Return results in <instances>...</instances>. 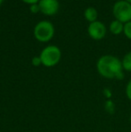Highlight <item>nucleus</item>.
<instances>
[{"label": "nucleus", "mask_w": 131, "mask_h": 132, "mask_svg": "<svg viewBox=\"0 0 131 132\" xmlns=\"http://www.w3.org/2000/svg\"><path fill=\"white\" fill-rule=\"evenodd\" d=\"M113 14L116 20L122 23L131 21V4L125 0H120L115 3L113 6Z\"/></svg>", "instance_id": "obj_3"}, {"label": "nucleus", "mask_w": 131, "mask_h": 132, "mask_svg": "<svg viewBox=\"0 0 131 132\" xmlns=\"http://www.w3.org/2000/svg\"><path fill=\"white\" fill-rule=\"evenodd\" d=\"M24 3H27V4H31V5H34V4H36L38 1H40V0H23Z\"/></svg>", "instance_id": "obj_16"}, {"label": "nucleus", "mask_w": 131, "mask_h": 132, "mask_svg": "<svg viewBox=\"0 0 131 132\" xmlns=\"http://www.w3.org/2000/svg\"><path fill=\"white\" fill-rule=\"evenodd\" d=\"M129 122H130V125H131V114H130V116H129Z\"/></svg>", "instance_id": "obj_18"}, {"label": "nucleus", "mask_w": 131, "mask_h": 132, "mask_svg": "<svg viewBox=\"0 0 131 132\" xmlns=\"http://www.w3.org/2000/svg\"><path fill=\"white\" fill-rule=\"evenodd\" d=\"M126 2H128V3H129V4H131V0H125Z\"/></svg>", "instance_id": "obj_17"}, {"label": "nucleus", "mask_w": 131, "mask_h": 132, "mask_svg": "<svg viewBox=\"0 0 131 132\" xmlns=\"http://www.w3.org/2000/svg\"><path fill=\"white\" fill-rule=\"evenodd\" d=\"M53 35H54V27L49 22H40L34 28V36L40 42H49L53 37Z\"/></svg>", "instance_id": "obj_4"}, {"label": "nucleus", "mask_w": 131, "mask_h": 132, "mask_svg": "<svg viewBox=\"0 0 131 132\" xmlns=\"http://www.w3.org/2000/svg\"><path fill=\"white\" fill-rule=\"evenodd\" d=\"M41 64V60H40V57H35L32 59V65L35 67H38Z\"/></svg>", "instance_id": "obj_13"}, {"label": "nucleus", "mask_w": 131, "mask_h": 132, "mask_svg": "<svg viewBox=\"0 0 131 132\" xmlns=\"http://www.w3.org/2000/svg\"><path fill=\"white\" fill-rule=\"evenodd\" d=\"M84 17L91 23L96 21L97 17H98V13H97L96 9H94L93 7H89L84 11Z\"/></svg>", "instance_id": "obj_8"}, {"label": "nucleus", "mask_w": 131, "mask_h": 132, "mask_svg": "<svg viewBox=\"0 0 131 132\" xmlns=\"http://www.w3.org/2000/svg\"><path fill=\"white\" fill-rule=\"evenodd\" d=\"M2 2H3V0H0V5H1V4H2Z\"/></svg>", "instance_id": "obj_19"}, {"label": "nucleus", "mask_w": 131, "mask_h": 132, "mask_svg": "<svg viewBox=\"0 0 131 132\" xmlns=\"http://www.w3.org/2000/svg\"><path fill=\"white\" fill-rule=\"evenodd\" d=\"M103 94H105V96H106L109 100L110 99V97H111V91H110V89H108V88L104 89V91H103Z\"/></svg>", "instance_id": "obj_15"}, {"label": "nucleus", "mask_w": 131, "mask_h": 132, "mask_svg": "<svg viewBox=\"0 0 131 132\" xmlns=\"http://www.w3.org/2000/svg\"><path fill=\"white\" fill-rule=\"evenodd\" d=\"M105 109L110 112H113L114 109H115V105H114L113 102L111 100H107L106 103H105Z\"/></svg>", "instance_id": "obj_11"}, {"label": "nucleus", "mask_w": 131, "mask_h": 132, "mask_svg": "<svg viewBox=\"0 0 131 132\" xmlns=\"http://www.w3.org/2000/svg\"><path fill=\"white\" fill-rule=\"evenodd\" d=\"M125 93H126V95H127V97H128V99L131 102V79L128 82V84H127Z\"/></svg>", "instance_id": "obj_12"}, {"label": "nucleus", "mask_w": 131, "mask_h": 132, "mask_svg": "<svg viewBox=\"0 0 131 132\" xmlns=\"http://www.w3.org/2000/svg\"><path fill=\"white\" fill-rule=\"evenodd\" d=\"M88 33L91 38L94 40H101L106 34V27L102 23L95 21L90 23L88 27Z\"/></svg>", "instance_id": "obj_5"}, {"label": "nucleus", "mask_w": 131, "mask_h": 132, "mask_svg": "<svg viewBox=\"0 0 131 132\" xmlns=\"http://www.w3.org/2000/svg\"><path fill=\"white\" fill-rule=\"evenodd\" d=\"M123 31H124L127 38H128L129 40H131V21L127 23H125Z\"/></svg>", "instance_id": "obj_10"}, {"label": "nucleus", "mask_w": 131, "mask_h": 132, "mask_svg": "<svg viewBox=\"0 0 131 132\" xmlns=\"http://www.w3.org/2000/svg\"><path fill=\"white\" fill-rule=\"evenodd\" d=\"M40 9L46 15H53L58 12V2L57 0H40Z\"/></svg>", "instance_id": "obj_6"}, {"label": "nucleus", "mask_w": 131, "mask_h": 132, "mask_svg": "<svg viewBox=\"0 0 131 132\" xmlns=\"http://www.w3.org/2000/svg\"><path fill=\"white\" fill-rule=\"evenodd\" d=\"M97 71L107 79L121 80L124 77L121 60L111 55H104L97 61Z\"/></svg>", "instance_id": "obj_1"}, {"label": "nucleus", "mask_w": 131, "mask_h": 132, "mask_svg": "<svg viewBox=\"0 0 131 132\" xmlns=\"http://www.w3.org/2000/svg\"><path fill=\"white\" fill-rule=\"evenodd\" d=\"M31 11H32V13H38L39 11H40L39 5H36V4H34V5H31Z\"/></svg>", "instance_id": "obj_14"}, {"label": "nucleus", "mask_w": 131, "mask_h": 132, "mask_svg": "<svg viewBox=\"0 0 131 132\" xmlns=\"http://www.w3.org/2000/svg\"><path fill=\"white\" fill-rule=\"evenodd\" d=\"M110 30L113 34L118 35L119 33H121L124 30V25L121 22L118 21V20H115V21L111 22L110 25Z\"/></svg>", "instance_id": "obj_7"}, {"label": "nucleus", "mask_w": 131, "mask_h": 132, "mask_svg": "<svg viewBox=\"0 0 131 132\" xmlns=\"http://www.w3.org/2000/svg\"><path fill=\"white\" fill-rule=\"evenodd\" d=\"M121 63H122L123 70L131 72V51L127 53L126 55L124 56L123 59L121 60Z\"/></svg>", "instance_id": "obj_9"}, {"label": "nucleus", "mask_w": 131, "mask_h": 132, "mask_svg": "<svg viewBox=\"0 0 131 132\" xmlns=\"http://www.w3.org/2000/svg\"><path fill=\"white\" fill-rule=\"evenodd\" d=\"M41 64L47 68L54 67L59 62L61 51L56 46H48L41 51L40 55Z\"/></svg>", "instance_id": "obj_2"}]
</instances>
